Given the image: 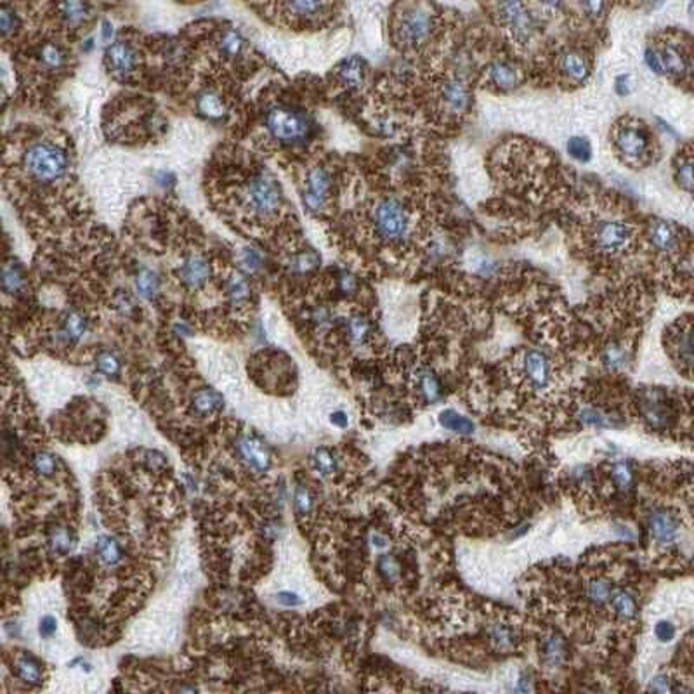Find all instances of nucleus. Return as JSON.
Returning a JSON list of instances; mask_svg holds the SVG:
<instances>
[{"label":"nucleus","mask_w":694,"mask_h":694,"mask_svg":"<svg viewBox=\"0 0 694 694\" xmlns=\"http://www.w3.org/2000/svg\"><path fill=\"white\" fill-rule=\"evenodd\" d=\"M24 169L38 183H54L68 170V156L52 142H35L24 153Z\"/></svg>","instance_id":"1"},{"label":"nucleus","mask_w":694,"mask_h":694,"mask_svg":"<svg viewBox=\"0 0 694 694\" xmlns=\"http://www.w3.org/2000/svg\"><path fill=\"white\" fill-rule=\"evenodd\" d=\"M613 142L618 155L632 167L646 165L653 153V139L642 122L625 120L614 127Z\"/></svg>","instance_id":"2"},{"label":"nucleus","mask_w":694,"mask_h":694,"mask_svg":"<svg viewBox=\"0 0 694 694\" xmlns=\"http://www.w3.org/2000/svg\"><path fill=\"white\" fill-rule=\"evenodd\" d=\"M410 222V212L398 198H384L373 212L375 233L386 241H401L408 236Z\"/></svg>","instance_id":"3"},{"label":"nucleus","mask_w":694,"mask_h":694,"mask_svg":"<svg viewBox=\"0 0 694 694\" xmlns=\"http://www.w3.org/2000/svg\"><path fill=\"white\" fill-rule=\"evenodd\" d=\"M243 204L259 217L273 216L281 207V190L275 177L261 172L252 177L243 190Z\"/></svg>","instance_id":"4"},{"label":"nucleus","mask_w":694,"mask_h":694,"mask_svg":"<svg viewBox=\"0 0 694 694\" xmlns=\"http://www.w3.org/2000/svg\"><path fill=\"white\" fill-rule=\"evenodd\" d=\"M269 134L281 142H301L311 133V122L304 113L288 106H275L266 116Z\"/></svg>","instance_id":"5"},{"label":"nucleus","mask_w":694,"mask_h":694,"mask_svg":"<svg viewBox=\"0 0 694 694\" xmlns=\"http://www.w3.org/2000/svg\"><path fill=\"white\" fill-rule=\"evenodd\" d=\"M434 31V16L423 6L405 10L396 24V40L403 47L416 49L429 42Z\"/></svg>","instance_id":"6"},{"label":"nucleus","mask_w":694,"mask_h":694,"mask_svg":"<svg viewBox=\"0 0 694 694\" xmlns=\"http://www.w3.org/2000/svg\"><path fill=\"white\" fill-rule=\"evenodd\" d=\"M646 63L651 70L660 75L674 78H684L691 73V58L689 52L679 47L674 42L653 45L646 52Z\"/></svg>","instance_id":"7"},{"label":"nucleus","mask_w":694,"mask_h":694,"mask_svg":"<svg viewBox=\"0 0 694 694\" xmlns=\"http://www.w3.org/2000/svg\"><path fill=\"white\" fill-rule=\"evenodd\" d=\"M633 240V229L624 220H603L592 231V241L596 250L606 255H618L630 247Z\"/></svg>","instance_id":"8"},{"label":"nucleus","mask_w":694,"mask_h":694,"mask_svg":"<svg viewBox=\"0 0 694 694\" xmlns=\"http://www.w3.org/2000/svg\"><path fill=\"white\" fill-rule=\"evenodd\" d=\"M640 414L651 429H667L674 418L670 400L658 389H647L640 394Z\"/></svg>","instance_id":"9"},{"label":"nucleus","mask_w":694,"mask_h":694,"mask_svg":"<svg viewBox=\"0 0 694 694\" xmlns=\"http://www.w3.org/2000/svg\"><path fill=\"white\" fill-rule=\"evenodd\" d=\"M521 373L531 389H547L552 382V363L545 352L529 349L521 358Z\"/></svg>","instance_id":"10"},{"label":"nucleus","mask_w":694,"mask_h":694,"mask_svg":"<svg viewBox=\"0 0 694 694\" xmlns=\"http://www.w3.org/2000/svg\"><path fill=\"white\" fill-rule=\"evenodd\" d=\"M647 528H649L651 538L660 545H672L677 542L681 525L679 519L667 508H656L647 518Z\"/></svg>","instance_id":"11"},{"label":"nucleus","mask_w":694,"mask_h":694,"mask_svg":"<svg viewBox=\"0 0 694 694\" xmlns=\"http://www.w3.org/2000/svg\"><path fill=\"white\" fill-rule=\"evenodd\" d=\"M330 190H332V177H330L329 170L323 167H315L309 170L308 181H305L304 204L311 210H322L329 200Z\"/></svg>","instance_id":"12"},{"label":"nucleus","mask_w":694,"mask_h":694,"mask_svg":"<svg viewBox=\"0 0 694 694\" xmlns=\"http://www.w3.org/2000/svg\"><path fill=\"white\" fill-rule=\"evenodd\" d=\"M439 103L443 112H446L448 115L460 116L471 106V92H469L464 82L453 78V80H448L446 84L441 85Z\"/></svg>","instance_id":"13"},{"label":"nucleus","mask_w":694,"mask_h":694,"mask_svg":"<svg viewBox=\"0 0 694 694\" xmlns=\"http://www.w3.org/2000/svg\"><path fill=\"white\" fill-rule=\"evenodd\" d=\"M238 453L241 460L257 472H266L271 465V455L266 444L255 436H243L238 441Z\"/></svg>","instance_id":"14"},{"label":"nucleus","mask_w":694,"mask_h":694,"mask_svg":"<svg viewBox=\"0 0 694 694\" xmlns=\"http://www.w3.org/2000/svg\"><path fill=\"white\" fill-rule=\"evenodd\" d=\"M557 70L569 84H583L590 75L589 61L583 52L575 51V49L561 52L557 59Z\"/></svg>","instance_id":"15"},{"label":"nucleus","mask_w":694,"mask_h":694,"mask_svg":"<svg viewBox=\"0 0 694 694\" xmlns=\"http://www.w3.org/2000/svg\"><path fill=\"white\" fill-rule=\"evenodd\" d=\"M501 17L515 40H528L533 31V23L522 3H501Z\"/></svg>","instance_id":"16"},{"label":"nucleus","mask_w":694,"mask_h":694,"mask_svg":"<svg viewBox=\"0 0 694 694\" xmlns=\"http://www.w3.org/2000/svg\"><path fill=\"white\" fill-rule=\"evenodd\" d=\"M668 351L675 361L682 363L686 370H691L693 361V342H691V325H677L668 333Z\"/></svg>","instance_id":"17"},{"label":"nucleus","mask_w":694,"mask_h":694,"mask_svg":"<svg viewBox=\"0 0 694 694\" xmlns=\"http://www.w3.org/2000/svg\"><path fill=\"white\" fill-rule=\"evenodd\" d=\"M649 241L654 250L670 255L681 247V234L677 227L667 220H654L649 226Z\"/></svg>","instance_id":"18"},{"label":"nucleus","mask_w":694,"mask_h":694,"mask_svg":"<svg viewBox=\"0 0 694 694\" xmlns=\"http://www.w3.org/2000/svg\"><path fill=\"white\" fill-rule=\"evenodd\" d=\"M106 61L116 75H129L136 68V51L126 42H115L106 52Z\"/></svg>","instance_id":"19"},{"label":"nucleus","mask_w":694,"mask_h":694,"mask_svg":"<svg viewBox=\"0 0 694 694\" xmlns=\"http://www.w3.org/2000/svg\"><path fill=\"white\" fill-rule=\"evenodd\" d=\"M540 658L549 668H559L568 658V646L559 633H549L540 646Z\"/></svg>","instance_id":"20"},{"label":"nucleus","mask_w":694,"mask_h":694,"mask_svg":"<svg viewBox=\"0 0 694 694\" xmlns=\"http://www.w3.org/2000/svg\"><path fill=\"white\" fill-rule=\"evenodd\" d=\"M210 276V264L207 259L202 255H190L186 261L183 262L181 268V278L190 288H198L209 280Z\"/></svg>","instance_id":"21"},{"label":"nucleus","mask_w":694,"mask_h":694,"mask_svg":"<svg viewBox=\"0 0 694 694\" xmlns=\"http://www.w3.org/2000/svg\"><path fill=\"white\" fill-rule=\"evenodd\" d=\"M14 670H16V677L28 686H40L44 681L42 665L30 654H23L17 658L14 663Z\"/></svg>","instance_id":"22"},{"label":"nucleus","mask_w":694,"mask_h":694,"mask_svg":"<svg viewBox=\"0 0 694 694\" xmlns=\"http://www.w3.org/2000/svg\"><path fill=\"white\" fill-rule=\"evenodd\" d=\"M488 78L491 84L500 91H507V89H514L519 82V73L511 63L497 61L488 70Z\"/></svg>","instance_id":"23"},{"label":"nucleus","mask_w":694,"mask_h":694,"mask_svg":"<svg viewBox=\"0 0 694 694\" xmlns=\"http://www.w3.org/2000/svg\"><path fill=\"white\" fill-rule=\"evenodd\" d=\"M488 637H490L491 646L497 651H504L505 653V651H512L518 646V632L508 624H504V621L491 625L490 630H488Z\"/></svg>","instance_id":"24"},{"label":"nucleus","mask_w":694,"mask_h":694,"mask_svg":"<svg viewBox=\"0 0 694 694\" xmlns=\"http://www.w3.org/2000/svg\"><path fill=\"white\" fill-rule=\"evenodd\" d=\"M416 389L425 403H437L443 398V386L430 370H422L416 377Z\"/></svg>","instance_id":"25"},{"label":"nucleus","mask_w":694,"mask_h":694,"mask_svg":"<svg viewBox=\"0 0 694 694\" xmlns=\"http://www.w3.org/2000/svg\"><path fill=\"white\" fill-rule=\"evenodd\" d=\"M439 423L450 432L458 436H472L476 432V423L465 415L458 414L455 410H443L439 414Z\"/></svg>","instance_id":"26"},{"label":"nucleus","mask_w":694,"mask_h":694,"mask_svg":"<svg viewBox=\"0 0 694 694\" xmlns=\"http://www.w3.org/2000/svg\"><path fill=\"white\" fill-rule=\"evenodd\" d=\"M312 469L318 472L322 478H333L339 472V458L335 457L330 448H318L311 457Z\"/></svg>","instance_id":"27"},{"label":"nucleus","mask_w":694,"mask_h":694,"mask_svg":"<svg viewBox=\"0 0 694 694\" xmlns=\"http://www.w3.org/2000/svg\"><path fill=\"white\" fill-rule=\"evenodd\" d=\"M611 608H613L614 613L621 618L624 621H630L637 617V601L635 597L632 596L626 590H618V592L611 594L610 599Z\"/></svg>","instance_id":"28"},{"label":"nucleus","mask_w":694,"mask_h":694,"mask_svg":"<svg viewBox=\"0 0 694 694\" xmlns=\"http://www.w3.org/2000/svg\"><path fill=\"white\" fill-rule=\"evenodd\" d=\"M47 543L52 554L68 555L71 550L75 549V536L71 535L70 529L63 528V526H58V528L51 529Z\"/></svg>","instance_id":"29"},{"label":"nucleus","mask_w":694,"mask_h":694,"mask_svg":"<svg viewBox=\"0 0 694 694\" xmlns=\"http://www.w3.org/2000/svg\"><path fill=\"white\" fill-rule=\"evenodd\" d=\"M193 408L200 415L216 414L222 408V396L213 389H202L193 396Z\"/></svg>","instance_id":"30"},{"label":"nucleus","mask_w":694,"mask_h":694,"mask_svg":"<svg viewBox=\"0 0 694 694\" xmlns=\"http://www.w3.org/2000/svg\"><path fill=\"white\" fill-rule=\"evenodd\" d=\"M96 554L106 566H116L122 561L120 543L112 536H99V540L96 542Z\"/></svg>","instance_id":"31"},{"label":"nucleus","mask_w":694,"mask_h":694,"mask_svg":"<svg viewBox=\"0 0 694 694\" xmlns=\"http://www.w3.org/2000/svg\"><path fill=\"white\" fill-rule=\"evenodd\" d=\"M340 80L349 87H358L365 80V63L359 58H349L339 70Z\"/></svg>","instance_id":"32"},{"label":"nucleus","mask_w":694,"mask_h":694,"mask_svg":"<svg viewBox=\"0 0 694 694\" xmlns=\"http://www.w3.org/2000/svg\"><path fill=\"white\" fill-rule=\"evenodd\" d=\"M285 7L288 9V13H292L295 17H299L302 21L319 20L323 14H326V9H329L326 3L318 2H292L287 3Z\"/></svg>","instance_id":"33"},{"label":"nucleus","mask_w":694,"mask_h":694,"mask_svg":"<svg viewBox=\"0 0 694 694\" xmlns=\"http://www.w3.org/2000/svg\"><path fill=\"white\" fill-rule=\"evenodd\" d=\"M346 329L349 339L356 346H365L372 337V326H370L368 319L363 318V316H351L346 323Z\"/></svg>","instance_id":"34"},{"label":"nucleus","mask_w":694,"mask_h":694,"mask_svg":"<svg viewBox=\"0 0 694 694\" xmlns=\"http://www.w3.org/2000/svg\"><path fill=\"white\" fill-rule=\"evenodd\" d=\"M603 361L608 370L620 372V370H625L626 363H628V351H626L624 344L611 342L610 346H606V349H604Z\"/></svg>","instance_id":"35"},{"label":"nucleus","mask_w":694,"mask_h":694,"mask_svg":"<svg viewBox=\"0 0 694 694\" xmlns=\"http://www.w3.org/2000/svg\"><path fill=\"white\" fill-rule=\"evenodd\" d=\"M611 478H613L614 486L618 488L624 493H628V491L633 490V485H635V472H633L632 465L630 462H617V464L611 467Z\"/></svg>","instance_id":"36"},{"label":"nucleus","mask_w":694,"mask_h":694,"mask_svg":"<svg viewBox=\"0 0 694 694\" xmlns=\"http://www.w3.org/2000/svg\"><path fill=\"white\" fill-rule=\"evenodd\" d=\"M24 287V275L21 268L14 262L3 266L2 271V288L6 294H20Z\"/></svg>","instance_id":"37"},{"label":"nucleus","mask_w":694,"mask_h":694,"mask_svg":"<svg viewBox=\"0 0 694 694\" xmlns=\"http://www.w3.org/2000/svg\"><path fill=\"white\" fill-rule=\"evenodd\" d=\"M136 288L137 294L141 295L142 299H148V301L155 299L160 290V280L158 276H156V273H153L151 269L146 268L141 269L136 278Z\"/></svg>","instance_id":"38"},{"label":"nucleus","mask_w":694,"mask_h":694,"mask_svg":"<svg viewBox=\"0 0 694 694\" xmlns=\"http://www.w3.org/2000/svg\"><path fill=\"white\" fill-rule=\"evenodd\" d=\"M576 418L580 420L583 427H592V429H606V427L613 425L611 418L604 414L603 410L594 407H585L576 414Z\"/></svg>","instance_id":"39"},{"label":"nucleus","mask_w":694,"mask_h":694,"mask_svg":"<svg viewBox=\"0 0 694 694\" xmlns=\"http://www.w3.org/2000/svg\"><path fill=\"white\" fill-rule=\"evenodd\" d=\"M611 594H613V587L604 578H596L587 585V597L596 606H604V604L610 603Z\"/></svg>","instance_id":"40"},{"label":"nucleus","mask_w":694,"mask_h":694,"mask_svg":"<svg viewBox=\"0 0 694 694\" xmlns=\"http://www.w3.org/2000/svg\"><path fill=\"white\" fill-rule=\"evenodd\" d=\"M85 330H87V322H85L84 316L77 311H71L66 316L65 326H63L65 339L68 342H77V340H80L85 335Z\"/></svg>","instance_id":"41"},{"label":"nucleus","mask_w":694,"mask_h":694,"mask_svg":"<svg viewBox=\"0 0 694 694\" xmlns=\"http://www.w3.org/2000/svg\"><path fill=\"white\" fill-rule=\"evenodd\" d=\"M227 297L233 305H243L250 299V287L243 276L236 275L227 283Z\"/></svg>","instance_id":"42"},{"label":"nucleus","mask_w":694,"mask_h":694,"mask_svg":"<svg viewBox=\"0 0 694 694\" xmlns=\"http://www.w3.org/2000/svg\"><path fill=\"white\" fill-rule=\"evenodd\" d=\"M294 507L299 518H305L315 511V497L309 491V488L299 485L294 491Z\"/></svg>","instance_id":"43"},{"label":"nucleus","mask_w":694,"mask_h":694,"mask_svg":"<svg viewBox=\"0 0 694 694\" xmlns=\"http://www.w3.org/2000/svg\"><path fill=\"white\" fill-rule=\"evenodd\" d=\"M198 110L209 119H220L224 115V105L219 99V96L212 94V92H204L198 98Z\"/></svg>","instance_id":"44"},{"label":"nucleus","mask_w":694,"mask_h":694,"mask_svg":"<svg viewBox=\"0 0 694 694\" xmlns=\"http://www.w3.org/2000/svg\"><path fill=\"white\" fill-rule=\"evenodd\" d=\"M40 63L49 70H59L65 66L66 54L54 44H47L40 51Z\"/></svg>","instance_id":"45"},{"label":"nucleus","mask_w":694,"mask_h":694,"mask_svg":"<svg viewBox=\"0 0 694 694\" xmlns=\"http://www.w3.org/2000/svg\"><path fill=\"white\" fill-rule=\"evenodd\" d=\"M61 16L68 24H80L89 16V6L80 2H66L59 6Z\"/></svg>","instance_id":"46"},{"label":"nucleus","mask_w":694,"mask_h":694,"mask_svg":"<svg viewBox=\"0 0 694 694\" xmlns=\"http://www.w3.org/2000/svg\"><path fill=\"white\" fill-rule=\"evenodd\" d=\"M377 569H379V575L389 583L398 582L401 576V568L393 555H387V554L380 555L379 561H377Z\"/></svg>","instance_id":"47"},{"label":"nucleus","mask_w":694,"mask_h":694,"mask_svg":"<svg viewBox=\"0 0 694 694\" xmlns=\"http://www.w3.org/2000/svg\"><path fill=\"white\" fill-rule=\"evenodd\" d=\"M33 469L35 472H38L44 478H51V476L56 474V469H58V457L47 453V451L37 453L33 457Z\"/></svg>","instance_id":"48"},{"label":"nucleus","mask_w":694,"mask_h":694,"mask_svg":"<svg viewBox=\"0 0 694 694\" xmlns=\"http://www.w3.org/2000/svg\"><path fill=\"white\" fill-rule=\"evenodd\" d=\"M219 47L220 52H224L227 58H236L241 52V49H243V38H241V35L238 31L229 30L222 35Z\"/></svg>","instance_id":"49"},{"label":"nucleus","mask_w":694,"mask_h":694,"mask_svg":"<svg viewBox=\"0 0 694 694\" xmlns=\"http://www.w3.org/2000/svg\"><path fill=\"white\" fill-rule=\"evenodd\" d=\"M675 176H677L679 184L684 188L686 191H691L693 188V160L691 155H686L679 158L677 167H675Z\"/></svg>","instance_id":"50"},{"label":"nucleus","mask_w":694,"mask_h":694,"mask_svg":"<svg viewBox=\"0 0 694 694\" xmlns=\"http://www.w3.org/2000/svg\"><path fill=\"white\" fill-rule=\"evenodd\" d=\"M568 151L573 158L578 162H589L590 155H592V148L590 142L585 137H571L568 141Z\"/></svg>","instance_id":"51"},{"label":"nucleus","mask_w":694,"mask_h":694,"mask_svg":"<svg viewBox=\"0 0 694 694\" xmlns=\"http://www.w3.org/2000/svg\"><path fill=\"white\" fill-rule=\"evenodd\" d=\"M98 368L99 372L105 373L106 377H115L120 373V361L112 352H101L98 358Z\"/></svg>","instance_id":"52"},{"label":"nucleus","mask_w":694,"mask_h":694,"mask_svg":"<svg viewBox=\"0 0 694 694\" xmlns=\"http://www.w3.org/2000/svg\"><path fill=\"white\" fill-rule=\"evenodd\" d=\"M240 262L245 271L254 273L262 266V257L255 248H245L240 255Z\"/></svg>","instance_id":"53"},{"label":"nucleus","mask_w":694,"mask_h":694,"mask_svg":"<svg viewBox=\"0 0 694 694\" xmlns=\"http://www.w3.org/2000/svg\"><path fill=\"white\" fill-rule=\"evenodd\" d=\"M654 635H656V639L660 640V642L668 644L675 639V635H677V628H675V625L672 624V621L661 620L658 621L656 626H654Z\"/></svg>","instance_id":"54"},{"label":"nucleus","mask_w":694,"mask_h":694,"mask_svg":"<svg viewBox=\"0 0 694 694\" xmlns=\"http://www.w3.org/2000/svg\"><path fill=\"white\" fill-rule=\"evenodd\" d=\"M647 689H649L651 693H660V694L677 691V688L674 686V681H672L667 674L656 675V677L649 682V688Z\"/></svg>","instance_id":"55"},{"label":"nucleus","mask_w":694,"mask_h":694,"mask_svg":"<svg viewBox=\"0 0 694 694\" xmlns=\"http://www.w3.org/2000/svg\"><path fill=\"white\" fill-rule=\"evenodd\" d=\"M0 27H2L3 35L14 31V27H16V16H14L13 10H9V7L6 6H3L2 10H0Z\"/></svg>","instance_id":"56"},{"label":"nucleus","mask_w":694,"mask_h":694,"mask_svg":"<svg viewBox=\"0 0 694 694\" xmlns=\"http://www.w3.org/2000/svg\"><path fill=\"white\" fill-rule=\"evenodd\" d=\"M56 630H58V621H56L54 618L52 617L42 618L40 625H38V633H40V637H44V639H51V637L56 633Z\"/></svg>","instance_id":"57"},{"label":"nucleus","mask_w":694,"mask_h":694,"mask_svg":"<svg viewBox=\"0 0 694 694\" xmlns=\"http://www.w3.org/2000/svg\"><path fill=\"white\" fill-rule=\"evenodd\" d=\"M356 288H358V281H356L354 276L349 275V273H344V275L339 276V290L342 294H354Z\"/></svg>","instance_id":"58"},{"label":"nucleus","mask_w":694,"mask_h":694,"mask_svg":"<svg viewBox=\"0 0 694 694\" xmlns=\"http://www.w3.org/2000/svg\"><path fill=\"white\" fill-rule=\"evenodd\" d=\"M276 601L287 608H295L302 604V599L295 592H280L276 596Z\"/></svg>","instance_id":"59"},{"label":"nucleus","mask_w":694,"mask_h":694,"mask_svg":"<svg viewBox=\"0 0 694 694\" xmlns=\"http://www.w3.org/2000/svg\"><path fill=\"white\" fill-rule=\"evenodd\" d=\"M515 691H521V693L531 691V679H529V675L526 674V672H522V674L519 675L518 686H515Z\"/></svg>","instance_id":"60"},{"label":"nucleus","mask_w":694,"mask_h":694,"mask_svg":"<svg viewBox=\"0 0 694 694\" xmlns=\"http://www.w3.org/2000/svg\"><path fill=\"white\" fill-rule=\"evenodd\" d=\"M330 422H332L333 425L340 427V429H346L349 425V418L344 412H335V414L330 415Z\"/></svg>","instance_id":"61"},{"label":"nucleus","mask_w":694,"mask_h":694,"mask_svg":"<svg viewBox=\"0 0 694 694\" xmlns=\"http://www.w3.org/2000/svg\"><path fill=\"white\" fill-rule=\"evenodd\" d=\"M617 87H618V92L620 94H628V77H620L618 78V84H617Z\"/></svg>","instance_id":"62"},{"label":"nucleus","mask_w":694,"mask_h":694,"mask_svg":"<svg viewBox=\"0 0 694 694\" xmlns=\"http://www.w3.org/2000/svg\"><path fill=\"white\" fill-rule=\"evenodd\" d=\"M112 35H113V27L108 23V21H105V23H103V38H105V40H112Z\"/></svg>","instance_id":"63"}]
</instances>
